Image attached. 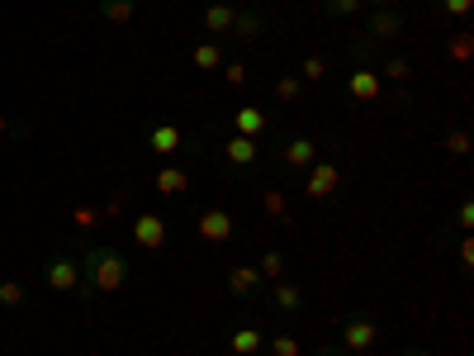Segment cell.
I'll list each match as a JSON object with an SVG mask.
<instances>
[{
	"label": "cell",
	"instance_id": "cell-1",
	"mask_svg": "<svg viewBox=\"0 0 474 356\" xmlns=\"http://www.w3.org/2000/svg\"><path fill=\"white\" fill-rule=\"evenodd\" d=\"M123 285H129V257L119 248H86V257H81V299L115 295Z\"/></svg>",
	"mask_w": 474,
	"mask_h": 356
},
{
	"label": "cell",
	"instance_id": "cell-2",
	"mask_svg": "<svg viewBox=\"0 0 474 356\" xmlns=\"http://www.w3.org/2000/svg\"><path fill=\"white\" fill-rule=\"evenodd\" d=\"M43 285L52 295H76L81 299V262H76V257H67V252L48 257V262H43Z\"/></svg>",
	"mask_w": 474,
	"mask_h": 356
},
{
	"label": "cell",
	"instance_id": "cell-3",
	"mask_svg": "<svg viewBox=\"0 0 474 356\" xmlns=\"http://www.w3.org/2000/svg\"><path fill=\"white\" fill-rule=\"evenodd\" d=\"M133 242L143 252H166V242H171V228H166V214L157 210H143L133 214Z\"/></svg>",
	"mask_w": 474,
	"mask_h": 356
},
{
	"label": "cell",
	"instance_id": "cell-4",
	"mask_svg": "<svg viewBox=\"0 0 474 356\" xmlns=\"http://www.w3.org/2000/svg\"><path fill=\"white\" fill-rule=\"evenodd\" d=\"M403 29H408V20H403V10H394V5H375L370 20H366V38H370V44H394Z\"/></svg>",
	"mask_w": 474,
	"mask_h": 356
},
{
	"label": "cell",
	"instance_id": "cell-5",
	"mask_svg": "<svg viewBox=\"0 0 474 356\" xmlns=\"http://www.w3.org/2000/svg\"><path fill=\"white\" fill-rule=\"evenodd\" d=\"M143 143H147L157 157H176L180 147H194V143H190V133L180 129V124H171V119H157V124L147 129V138H143Z\"/></svg>",
	"mask_w": 474,
	"mask_h": 356
},
{
	"label": "cell",
	"instance_id": "cell-6",
	"mask_svg": "<svg viewBox=\"0 0 474 356\" xmlns=\"http://www.w3.org/2000/svg\"><path fill=\"white\" fill-rule=\"evenodd\" d=\"M375 337H380V328H375V319H370V313H346V319H342V342H346V347H352V352L370 356Z\"/></svg>",
	"mask_w": 474,
	"mask_h": 356
},
{
	"label": "cell",
	"instance_id": "cell-7",
	"mask_svg": "<svg viewBox=\"0 0 474 356\" xmlns=\"http://www.w3.org/2000/svg\"><path fill=\"white\" fill-rule=\"evenodd\" d=\"M318 162V143L309 138V133H289V138L280 143V167L285 171H309Z\"/></svg>",
	"mask_w": 474,
	"mask_h": 356
},
{
	"label": "cell",
	"instance_id": "cell-8",
	"mask_svg": "<svg viewBox=\"0 0 474 356\" xmlns=\"http://www.w3.org/2000/svg\"><path fill=\"white\" fill-rule=\"evenodd\" d=\"M257 157H261V143H257V138H242V133H223V162H228L233 171L257 167Z\"/></svg>",
	"mask_w": 474,
	"mask_h": 356
},
{
	"label": "cell",
	"instance_id": "cell-9",
	"mask_svg": "<svg viewBox=\"0 0 474 356\" xmlns=\"http://www.w3.org/2000/svg\"><path fill=\"white\" fill-rule=\"evenodd\" d=\"M337 186H342L337 162H313L309 181H304V195H309V200H328V195H337Z\"/></svg>",
	"mask_w": 474,
	"mask_h": 356
},
{
	"label": "cell",
	"instance_id": "cell-10",
	"mask_svg": "<svg viewBox=\"0 0 474 356\" xmlns=\"http://www.w3.org/2000/svg\"><path fill=\"white\" fill-rule=\"evenodd\" d=\"M228 295L233 299H257V295H266V281H261V271L257 266H228Z\"/></svg>",
	"mask_w": 474,
	"mask_h": 356
},
{
	"label": "cell",
	"instance_id": "cell-11",
	"mask_svg": "<svg viewBox=\"0 0 474 356\" xmlns=\"http://www.w3.org/2000/svg\"><path fill=\"white\" fill-rule=\"evenodd\" d=\"M380 91H384V76L375 72V67H356L352 76H346V95L360 105H370V100H380Z\"/></svg>",
	"mask_w": 474,
	"mask_h": 356
},
{
	"label": "cell",
	"instance_id": "cell-12",
	"mask_svg": "<svg viewBox=\"0 0 474 356\" xmlns=\"http://www.w3.org/2000/svg\"><path fill=\"white\" fill-rule=\"evenodd\" d=\"M228 124H233V133H242V138H261V133L271 129V115L261 105H237Z\"/></svg>",
	"mask_w": 474,
	"mask_h": 356
},
{
	"label": "cell",
	"instance_id": "cell-13",
	"mask_svg": "<svg viewBox=\"0 0 474 356\" xmlns=\"http://www.w3.org/2000/svg\"><path fill=\"white\" fill-rule=\"evenodd\" d=\"M194 228H200L204 242H228L233 238V214L228 210H204L200 218H194Z\"/></svg>",
	"mask_w": 474,
	"mask_h": 356
},
{
	"label": "cell",
	"instance_id": "cell-14",
	"mask_svg": "<svg viewBox=\"0 0 474 356\" xmlns=\"http://www.w3.org/2000/svg\"><path fill=\"white\" fill-rule=\"evenodd\" d=\"M233 34L242 38V44L261 38V34H266V10H261V5H242V10H237V20H233Z\"/></svg>",
	"mask_w": 474,
	"mask_h": 356
},
{
	"label": "cell",
	"instance_id": "cell-15",
	"mask_svg": "<svg viewBox=\"0 0 474 356\" xmlns=\"http://www.w3.org/2000/svg\"><path fill=\"white\" fill-rule=\"evenodd\" d=\"M261 210H266V218H275L280 228H295V210H289V200H285L280 186H266V190H261Z\"/></svg>",
	"mask_w": 474,
	"mask_h": 356
},
{
	"label": "cell",
	"instance_id": "cell-16",
	"mask_svg": "<svg viewBox=\"0 0 474 356\" xmlns=\"http://www.w3.org/2000/svg\"><path fill=\"white\" fill-rule=\"evenodd\" d=\"M204 29L223 38V34H233V20H237V5H228V0H214V5H204Z\"/></svg>",
	"mask_w": 474,
	"mask_h": 356
},
{
	"label": "cell",
	"instance_id": "cell-17",
	"mask_svg": "<svg viewBox=\"0 0 474 356\" xmlns=\"http://www.w3.org/2000/svg\"><path fill=\"white\" fill-rule=\"evenodd\" d=\"M271 309L275 313H299L304 309V290L295 281H271Z\"/></svg>",
	"mask_w": 474,
	"mask_h": 356
},
{
	"label": "cell",
	"instance_id": "cell-18",
	"mask_svg": "<svg viewBox=\"0 0 474 356\" xmlns=\"http://www.w3.org/2000/svg\"><path fill=\"white\" fill-rule=\"evenodd\" d=\"M190 62L200 67V72H218V67L228 62V58H223V44H218V38H200V44H194V52H190Z\"/></svg>",
	"mask_w": 474,
	"mask_h": 356
},
{
	"label": "cell",
	"instance_id": "cell-19",
	"mask_svg": "<svg viewBox=\"0 0 474 356\" xmlns=\"http://www.w3.org/2000/svg\"><path fill=\"white\" fill-rule=\"evenodd\" d=\"M261 342H266V333H257V328H233V333H228L233 356H257Z\"/></svg>",
	"mask_w": 474,
	"mask_h": 356
},
{
	"label": "cell",
	"instance_id": "cell-20",
	"mask_svg": "<svg viewBox=\"0 0 474 356\" xmlns=\"http://www.w3.org/2000/svg\"><path fill=\"white\" fill-rule=\"evenodd\" d=\"M152 186H157L162 195H186V190H190V176L180 171V167H162V171H157V181H152Z\"/></svg>",
	"mask_w": 474,
	"mask_h": 356
},
{
	"label": "cell",
	"instance_id": "cell-21",
	"mask_svg": "<svg viewBox=\"0 0 474 356\" xmlns=\"http://www.w3.org/2000/svg\"><path fill=\"white\" fill-rule=\"evenodd\" d=\"M271 95H275V100H280V105H295V100H299V95H304V81H299L295 72H285V76H275V86H271Z\"/></svg>",
	"mask_w": 474,
	"mask_h": 356
},
{
	"label": "cell",
	"instance_id": "cell-22",
	"mask_svg": "<svg viewBox=\"0 0 474 356\" xmlns=\"http://www.w3.org/2000/svg\"><path fill=\"white\" fill-rule=\"evenodd\" d=\"M257 271H261V281H266V285H271V281H285V252H280V248H266V252H261V266H257Z\"/></svg>",
	"mask_w": 474,
	"mask_h": 356
},
{
	"label": "cell",
	"instance_id": "cell-23",
	"mask_svg": "<svg viewBox=\"0 0 474 356\" xmlns=\"http://www.w3.org/2000/svg\"><path fill=\"white\" fill-rule=\"evenodd\" d=\"M133 10H138V0H100V15H105L109 24H129Z\"/></svg>",
	"mask_w": 474,
	"mask_h": 356
},
{
	"label": "cell",
	"instance_id": "cell-24",
	"mask_svg": "<svg viewBox=\"0 0 474 356\" xmlns=\"http://www.w3.org/2000/svg\"><path fill=\"white\" fill-rule=\"evenodd\" d=\"M446 52H451V62L465 67V62H470V52H474V34H470V29H455V38L446 44Z\"/></svg>",
	"mask_w": 474,
	"mask_h": 356
},
{
	"label": "cell",
	"instance_id": "cell-25",
	"mask_svg": "<svg viewBox=\"0 0 474 356\" xmlns=\"http://www.w3.org/2000/svg\"><path fill=\"white\" fill-rule=\"evenodd\" d=\"M323 76H328V58L323 52H309V58L299 62V81L309 86V81H323Z\"/></svg>",
	"mask_w": 474,
	"mask_h": 356
},
{
	"label": "cell",
	"instance_id": "cell-26",
	"mask_svg": "<svg viewBox=\"0 0 474 356\" xmlns=\"http://www.w3.org/2000/svg\"><path fill=\"white\" fill-rule=\"evenodd\" d=\"M375 72H380V76H389V81H408V76H413V62H408V58H399V52H394V58H384L380 67H375Z\"/></svg>",
	"mask_w": 474,
	"mask_h": 356
},
{
	"label": "cell",
	"instance_id": "cell-27",
	"mask_svg": "<svg viewBox=\"0 0 474 356\" xmlns=\"http://www.w3.org/2000/svg\"><path fill=\"white\" fill-rule=\"evenodd\" d=\"M271 356H304V347H299V337L295 333H271Z\"/></svg>",
	"mask_w": 474,
	"mask_h": 356
},
{
	"label": "cell",
	"instance_id": "cell-28",
	"mask_svg": "<svg viewBox=\"0 0 474 356\" xmlns=\"http://www.w3.org/2000/svg\"><path fill=\"white\" fill-rule=\"evenodd\" d=\"M20 305H24V285L0 276V309H20Z\"/></svg>",
	"mask_w": 474,
	"mask_h": 356
},
{
	"label": "cell",
	"instance_id": "cell-29",
	"mask_svg": "<svg viewBox=\"0 0 474 356\" xmlns=\"http://www.w3.org/2000/svg\"><path fill=\"white\" fill-rule=\"evenodd\" d=\"M360 5H366V0H323V10L332 20H352V15H360Z\"/></svg>",
	"mask_w": 474,
	"mask_h": 356
},
{
	"label": "cell",
	"instance_id": "cell-30",
	"mask_svg": "<svg viewBox=\"0 0 474 356\" xmlns=\"http://www.w3.org/2000/svg\"><path fill=\"white\" fill-rule=\"evenodd\" d=\"M446 153H451V157H465V153H470V129H451V133H446Z\"/></svg>",
	"mask_w": 474,
	"mask_h": 356
},
{
	"label": "cell",
	"instance_id": "cell-31",
	"mask_svg": "<svg viewBox=\"0 0 474 356\" xmlns=\"http://www.w3.org/2000/svg\"><path fill=\"white\" fill-rule=\"evenodd\" d=\"M223 81H228V86H247V62L228 58V62H223Z\"/></svg>",
	"mask_w": 474,
	"mask_h": 356
},
{
	"label": "cell",
	"instance_id": "cell-32",
	"mask_svg": "<svg viewBox=\"0 0 474 356\" xmlns=\"http://www.w3.org/2000/svg\"><path fill=\"white\" fill-rule=\"evenodd\" d=\"M72 224H76V228H95V224H100V210H95V204H76V210H72Z\"/></svg>",
	"mask_w": 474,
	"mask_h": 356
},
{
	"label": "cell",
	"instance_id": "cell-33",
	"mask_svg": "<svg viewBox=\"0 0 474 356\" xmlns=\"http://www.w3.org/2000/svg\"><path fill=\"white\" fill-rule=\"evenodd\" d=\"M441 10H446V15H451L455 24H465L470 10H474V0H441Z\"/></svg>",
	"mask_w": 474,
	"mask_h": 356
},
{
	"label": "cell",
	"instance_id": "cell-34",
	"mask_svg": "<svg viewBox=\"0 0 474 356\" xmlns=\"http://www.w3.org/2000/svg\"><path fill=\"white\" fill-rule=\"evenodd\" d=\"M455 262H460V271H470V266H474V242H470V238H460V248H455Z\"/></svg>",
	"mask_w": 474,
	"mask_h": 356
},
{
	"label": "cell",
	"instance_id": "cell-35",
	"mask_svg": "<svg viewBox=\"0 0 474 356\" xmlns=\"http://www.w3.org/2000/svg\"><path fill=\"white\" fill-rule=\"evenodd\" d=\"M455 224H460V228H470V224H474V200H460V210H455Z\"/></svg>",
	"mask_w": 474,
	"mask_h": 356
},
{
	"label": "cell",
	"instance_id": "cell-36",
	"mask_svg": "<svg viewBox=\"0 0 474 356\" xmlns=\"http://www.w3.org/2000/svg\"><path fill=\"white\" fill-rule=\"evenodd\" d=\"M10 129H15V124H10V115H5V109H0V138H5Z\"/></svg>",
	"mask_w": 474,
	"mask_h": 356
},
{
	"label": "cell",
	"instance_id": "cell-37",
	"mask_svg": "<svg viewBox=\"0 0 474 356\" xmlns=\"http://www.w3.org/2000/svg\"><path fill=\"white\" fill-rule=\"evenodd\" d=\"M403 356H431L427 347H408V352H403Z\"/></svg>",
	"mask_w": 474,
	"mask_h": 356
},
{
	"label": "cell",
	"instance_id": "cell-38",
	"mask_svg": "<svg viewBox=\"0 0 474 356\" xmlns=\"http://www.w3.org/2000/svg\"><path fill=\"white\" fill-rule=\"evenodd\" d=\"M370 5H394V0H370Z\"/></svg>",
	"mask_w": 474,
	"mask_h": 356
},
{
	"label": "cell",
	"instance_id": "cell-39",
	"mask_svg": "<svg viewBox=\"0 0 474 356\" xmlns=\"http://www.w3.org/2000/svg\"><path fill=\"white\" fill-rule=\"evenodd\" d=\"M323 356H337V352H323Z\"/></svg>",
	"mask_w": 474,
	"mask_h": 356
},
{
	"label": "cell",
	"instance_id": "cell-40",
	"mask_svg": "<svg viewBox=\"0 0 474 356\" xmlns=\"http://www.w3.org/2000/svg\"><path fill=\"white\" fill-rule=\"evenodd\" d=\"M0 313H5V309H0Z\"/></svg>",
	"mask_w": 474,
	"mask_h": 356
}]
</instances>
